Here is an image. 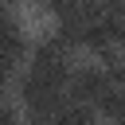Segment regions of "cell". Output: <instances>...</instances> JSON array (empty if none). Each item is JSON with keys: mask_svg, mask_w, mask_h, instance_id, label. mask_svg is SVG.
Instances as JSON below:
<instances>
[{"mask_svg": "<svg viewBox=\"0 0 125 125\" xmlns=\"http://www.w3.org/2000/svg\"><path fill=\"white\" fill-rule=\"evenodd\" d=\"M113 125H125V117H117V121H113Z\"/></svg>", "mask_w": 125, "mask_h": 125, "instance_id": "cell-13", "label": "cell"}, {"mask_svg": "<svg viewBox=\"0 0 125 125\" xmlns=\"http://www.w3.org/2000/svg\"><path fill=\"white\" fill-rule=\"evenodd\" d=\"M20 66H23V62H16V59H8V55H0V82H12V78L20 74Z\"/></svg>", "mask_w": 125, "mask_h": 125, "instance_id": "cell-8", "label": "cell"}, {"mask_svg": "<svg viewBox=\"0 0 125 125\" xmlns=\"http://www.w3.org/2000/svg\"><path fill=\"white\" fill-rule=\"evenodd\" d=\"M109 82H113L117 90H125V62H121L117 70H109Z\"/></svg>", "mask_w": 125, "mask_h": 125, "instance_id": "cell-11", "label": "cell"}, {"mask_svg": "<svg viewBox=\"0 0 125 125\" xmlns=\"http://www.w3.org/2000/svg\"><path fill=\"white\" fill-rule=\"evenodd\" d=\"M31 70L35 74H43V78H51V82H59V86H66L70 82V51L55 39V35H47V39H39L35 43V51H31Z\"/></svg>", "mask_w": 125, "mask_h": 125, "instance_id": "cell-2", "label": "cell"}, {"mask_svg": "<svg viewBox=\"0 0 125 125\" xmlns=\"http://www.w3.org/2000/svg\"><path fill=\"white\" fill-rule=\"evenodd\" d=\"M4 94H8V82H0V105H4Z\"/></svg>", "mask_w": 125, "mask_h": 125, "instance_id": "cell-12", "label": "cell"}, {"mask_svg": "<svg viewBox=\"0 0 125 125\" xmlns=\"http://www.w3.org/2000/svg\"><path fill=\"white\" fill-rule=\"evenodd\" d=\"M105 4V16H121L125 20V0H102Z\"/></svg>", "mask_w": 125, "mask_h": 125, "instance_id": "cell-10", "label": "cell"}, {"mask_svg": "<svg viewBox=\"0 0 125 125\" xmlns=\"http://www.w3.org/2000/svg\"><path fill=\"white\" fill-rule=\"evenodd\" d=\"M0 4H20V0H0Z\"/></svg>", "mask_w": 125, "mask_h": 125, "instance_id": "cell-14", "label": "cell"}, {"mask_svg": "<svg viewBox=\"0 0 125 125\" xmlns=\"http://www.w3.org/2000/svg\"><path fill=\"white\" fill-rule=\"evenodd\" d=\"M109 86H113V82H109V74H105L102 66H74V70H70V82H66V98L94 105Z\"/></svg>", "mask_w": 125, "mask_h": 125, "instance_id": "cell-3", "label": "cell"}, {"mask_svg": "<svg viewBox=\"0 0 125 125\" xmlns=\"http://www.w3.org/2000/svg\"><path fill=\"white\" fill-rule=\"evenodd\" d=\"M0 125H23V113H20L16 105L4 102V105H0Z\"/></svg>", "mask_w": 125, "mask_h": 125, "instance_id": "cell-9", "label": "cell"}, {"mask_svg": "<svg viewBox=\"0 0 125 125\" xmlns=\"http://www.w3.org/2000/svg\"><path fill=\"white\" fill-rule=\"evenodd\" d=\"M62 90H66V86H59V82H51V78H43V74H35V70H27V74L20 78V102H23V109H27V113H43V117H51V121H55L59 105L66 102Z\"/></svg>", "mask_w": 125, "mask_h": 125, "instance_id": "cell-1", "label": "cell"}, {"mask_svg": "<svg viewBox=\"0 0 125 125\" xmlns=\"http://www.w3.org/2000/svg\"><path fill=\"white\" fill-rule=\"evenodd\" d=\"M94 113H98L94 105L66 98V102L59 105V113H55V125H94Z\"/></svg>", "mask_w": 125, "mask_h": 125, "instance_id": "cell-5", "label": "cell"}, {"mask_svg": "<svg viewBox=\"0 0 125 125\" xmlns=\"http://www.w3.org/2000/svg\"><path fill=\"white\" fill-rule=\"evenodd\" d=\"M94 109L102 113V117H109V121H117V117H125V90H117V86H109L98 102H94Z\"/></svg>", "mask_w": 125, "mask_h": 125, "instance_id": "cell-6", "label": "cell"}, {"mask_svg": "<svg viewBox=\"0 0 125 125\" xmlns=\"http://www.w3.org/2000/svg\"><path fill=\"white\" fill-rule=\"evenodd\" d=\"M39 4H43L51 16H59V20H66V16L78 8V0H39Z\"/></svg>", "mask_w": 125, "mask_h": 125, "instance_id": "cell-7", "label": "cell"}, {"mask_svg": "<svg viewBox=\"0 0 125 125\" xmlns=\"http://www.w3.org/2000/svg\"><path fill=\"white\" fill-rule=\"evenodd\" d=\"M0 55H8V59H16V62L27 59V35H23V23H20L12 12L0 16Z\"/></svg>", "mask_w": 125, "mask_h": 125, "instance_id": "cell-4", "label": "cell"}]
</instances>
